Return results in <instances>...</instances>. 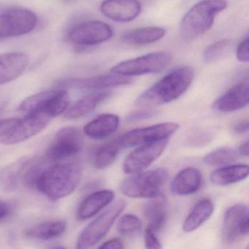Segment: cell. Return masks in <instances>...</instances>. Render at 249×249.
I'll return each instance as SVG.
<instances>
[{
  "mask_svg": "<svg viewBox=\"0 0 249 249\" xmlns=\"http://www.w3.org/2000/svg\"><path fill=\"white\" fill-rule=\"evenodd\" d=\"M82 167L78 162L58 161L49 167H42L35 189L51 200L66 197L72 193L81 181Z\"/></svg>",
  "mask_w": 249,
  "mask_h": 249,
  "instance_id": "6da1fadb",
  "label": "cell"
},
{
  "mask_svg": "<svg viewBox=\"0 0 249 249\" xmlns=\"http://www.w3.org/2000/svg\"><path fill=\"white\" fill-rule=\"evenodd\" d=\"M194 78L195 71L191 67L176 68L142 92L135 105L148 108L171 103L186 92Z\"/></svg>",
  "mask_w": 249,
  "mask_h": 249,
  "instance_id": "7a4b0ae2",
  "label": "cell"
},
{
  "mask_svg": "<svg viewBox=\"0 0 249 249\" xmlns=\"http://www.w3.org/2000/svg\"><path fill=\"white\" fill-rule=\"evenodd\" d=\"M227 7L225 0H202L182 18L180 36L184 40H190L205 34L212 27L215 17Z\"/></svg>",
  "mask_w": 249,
  "mask_h": 249,
  "instance_id": "3957f363",
  "label": "cell"
},
{
  "mask_svg": "<svg viewBox=\"0 0 249 249\" xmlns=\"http://www.w3.org/2000/svg\"><path fill=\"white\" fill-rule=\"evenodd\" d=\"M168 178V171L164 168L132 174L120 185L124 195L131 198H151L160 194Z\"/></svg>",
  "mask_w": 249,
  "mask_h": 249,
  "instance_id": "277c9868",
  "label": "cell"
},
{
  "mask_svg": "<svg viewBox=\"0 0 249 249\" xmlns=\"http://www.w3.org/2000/svg\"><path fill=\"white\" fill-rule=\"evenodd\" d=\"M69 93L56 88L33 94L24 100L18 107L20 113L43 112L53 119L66 111L69 106Z\"/></svg>",
  "mask_w": 249,
  "mask_h": 249,
  "instance_id": "5b68a950",
  "label": "cell"
},
{
  "mask_svg": "<svg viewBox=\"0 0 249 249\" xmlns=\"http://www.w3.org/2000/svg\"><path fill=\"white\" fill-rule=\"evenodd\" d=\"M126 207V202L122 199L112 204L104 213L91 221L84 229L77 241L78 249H89L101 241L106 237Z\"/></svg>",
  "mask_w": 249,
  "mask_h": 249,
  "instance_id": "8992f818",
  "label": "cell"
},
{
  "mask_svg": "<svg viewBox=\"0 0 249 249\" xmlns=\"http://www.w3.org/2000/svg\"><path fill=\"white\" fill-rule=\"evenodd\" d=\"M171 60V55L167 52H154L120 62L115 65L110 72L130 78L157 73L166 69Z\"/></svg>",
  "mask_w": 249,
  "mask_h": 249,
  "instance_id": "52a82bcc",
  "label": "cell"
},
{
  "mask_svg": "<svg viewBox=\"0 0 249 249\" xmlns=\"http://www.w3.org/2000/svg\"><path fill=\"white\" fill-rule=\"evenodd\" d=\"M37 17L24 8H11L0 12V40L24 36L37 27Z\"/></svg>",
  "mask_w": 249,
  "mask_h": 249,
  "instance_id": "ba28073f",
  "label": "cell"
},
{
  "mask_svg": "<svg viewBox=\"0 0 249 249\" xmlns=\"http://www.w3.org/2000/svg\"><path fill=\"white\" fill-rule=\"evenodd\" d=\"M52 118L43 112L27 113L18 119L15 125L1 138L3 145H16L27 141L43 131L50 123Z\"/></svg>",
  "mask_w": 249,
  "mask_h": 249,
  "instance_id": "9c48e42d",
  "label": "cell"
},
{
  "mask_svg": "<svg viewBox=\"0 0 249 249\" xmlns=\"http://www.w3.org/2000/svg\"><path fill=\"white\" fill-rule=\"evenodd\" d=\"M83 139L81 132L74 126L62 128L55 135L53 142L46 152L47 160L62 161L78 155L82 151Z\"/></svg>",
  "mask_w": 249,
  "mask_h": 249,
  "instance_id": "30bf717a",
  "label": "cell"
},
{
  "mask_svg": "<svg viewBox=\"0 0 249 249\" xmlns=\"http://www.w3.org/2000/svg\"><path fill=\"white\" fill-rule=\"evenodd\" d=\"M179 129V125L173 122L158 124L146 127L132 129L117 138L122 149L148 142L168 139Z\"/></svg>",
  "mask_w": 249,
  "mask_h": 249,
  "instance_id": "8fae6325",
  "label": "cell"
},
{
  "mask_svg": "<svg viewBox=\"0 0 249 249\" xmlns=\"http://www.w3.org/2000/svg\"><path fill=\"white\" fill-rule=\"evenodd\" d=\"M113 35V30L106 23L89 21L75 26L68 34V40L78 46H94L110 40Z\"/></svg>",
  "mask_w": 249,
  "mask_h": 249,
  "instance_id": "7c38bea8",
  "label": "cell"
},
{
  "mask_svg": "<svg viewBox=\"0 0 249 249\" xmlns=\"http://www.w3.org/2000/svg\"><path fill=\"white\" fill-rule=\"evenodd\" d=\"M167 139L140 145L128 155L124 162L123 170L127 174L140 173L149 167L164 152Z\"/></svg>",
  "mask_w": 249,
  "mask_h": 249,
  "instance_id": "4fadbf2b",
  "label": "cell"
},
{
  "mask_svg": "<svg viewBox=\"0 0 249 249\" xmlns=\"http://www.w3.org/2000/svg\"><path fill=\"white\" fill-rule=\"evenodd\" d=\"M249 209L245 204H237L227 210L223 219L222 238L226 243H234L249 234Z\"/></svg>",
  "mask_w": 249,
  "mask_h": 249,
  "instance_id": "5bb4252c",
  "label": "cell"
},
{
  "mask_svg": "<svg viewBox=\"0 0 249 249\" xmlns=\"http://www.w3.org/2000/svg\"><path fill=\"white\" fill-rule=\"evenodd\" d=\"M132 82L130 77L112 73L83 78H69L56 84V88L100 90L112 87L128 85Z\"/></svg>",
  "mask_w": 249,
  "mask_h": 249,
  "instance_id": "9a60e30c",
  "label": "cell"
},
{
  "mask_svg": "<svg viewBox=\"0 0 249 249\" xmlns=\"http://www.w3.org/2000/svg\"><path fill=\"white\" fill-rule=\"evenodd\" d=\"M142 9L138 0H105L100 10L105 17L116 22H129L140 15Z\"/></svg>",
  "mask_w": 249,
  "mask_h": 249,
  "instance_id": "2e32d148",
  "label": "cell"
},
{
  "mask_svg": "<svg viewBox=\"0 0 249 249\" xmlns=\"http://www.w3.org/2000/svg\"><path fill=\"white\" fill-rule=\"evenodd\" d=\"M249 84L241 83L231 87L213 105V108L221 113H231L244 108L249 104Z\"/></svg>",
  "mask_w": 249,
  "mask_h": 249,
  "instance_id": "e0dca14e",
  "label": "cell"
},
{
  "mask_svg": "<svg viewBox=\"0 0 249 249\" xmlns=\"http://www.w3.org/2000/svg\"><path fill=\"white\" fill-rule=\"evenodd\" d=\"M29 57L19 52L0 54V85L19 78L27 69Z\"/></svg>",
  "mask_w": 249,
  "mask_h": 249,
  "instance_id": "ac0fdd59",
  "label": "cell"
},
{
  "mask_svg": "<svg viewBox=\"0 0 249 249\" xmlns=\"http://www.w3.org/2000/svg\"><path fill=\"white\" fill-rule=\"evenodd\" d=\"M202 185V175L197 169L187 167L180 170L172 180L170 190L180 196L193 195Z\"/></svg>",
  "mask_w": 249,
  "mask_h": 249,
  "instance_id": "d6986e66",
  "label": "cell"
},
{
  "mask_svg": "<svg viewBox=\"0 0 249 249\" xmlns=\"http://www.w3.org/2000/svg\"><path fill=\"white\" fill-rule=\"evenodd\" d=\"M144 206L143 213L148 221V228L155 233L162 230L167 218V199L161 194L150 198Z\"/></svg>",
  "mask_w": 249,
  "mask_h": 249,
  "instance_id": "ffe728a7",
  "label": "cell"
},
{
  "mask_svg": "<svg viewBox=\"0 0 249 249\" xmlns=\"http://www.w3.org/2000/svg\"><path fill=\"white\" fill-rule=\"evenodd\" d=\"M31 160L22 158L0 170V188L7 192H15L24 180V173Z\"/></svg>",
  "mask_w": 249,
  "mask_h": 249,
  "instance_id": "44dd1931",
  "label": "cell"
},
{
  "mask_svg": "<svg viewBox=\"0 0 249 249\" xmlns=\"http://www.w3.org/2000/svg\"><path fill=\"white\" fill-rule=\"evenodd\" d=\"M119 116L115 114H102L87 124L84 133L94 140H103L113 135L119 126Z\"/></svg>",
  "mask_w": 249,
  "mask_h": 249,
  "instance_id": "7402d4cb",
  "label": "cell"
},
{
  "mask_svg": "<svg viewBox=\"0 0 249 249\" xmlns=\"http://www.w3.org/2000/svg\"><path fill=\"white\" fill-rule=\"evenodd\" d=\"M114 199V193L110 190H101L89 195L78 208L77 218L86 220L95 215L104 209Z\"/></svg>",
  "mask_w": 249,
  "mask_h": 249,
  "instance_id": "603a6c76",
  "label": "cell"
},
{
  "mask_svg": "<svg viewBox=\"0 0 249 249\" xmlns=\"http://www.w3.org/2000/svg\"><path fill=\"white\" fill-rule=\"evenodd\" d=\"M249 173V167L246 164L226 166L211 173V181L216 186H228L245 180Z\"/></svg>",
  "mask_w": 249,
  "mask_h": 249,
  "instance_id": "cb8c5ba5",
  "label": "cell"
},
{
  "mask_svg": "<svg viewBox=\"0 0 249 249\" xmlns=\"http://www.w3.org/2000/svg\"><path fill=\"white\" fill-rule=\"evenodd\" d=\"M213 211V203L211 199L199 200L185 219L183 225V231L185 232H192L197 230L209 219Z\"/></svg>",
  "mask_w": 249,
  "mask_h": 249,
  "instance_id": "d4e9b609",
  "label": "cell"
},
{
  "mask_svg": "<svg viewBox=\"0 0 249 249\" xmlns=\"http://www.w3.org/2000/svg\"><path fill=\"white\" fill-rule=\"evenodd\" d=\"M110 94L106 91H98L88 94L80 99L75 104L65 112V118L75 119L91 113L102 102L109 97Z\"/></svg>",
  "mask_w": 249,
  "mask_h": 249,
  "instance_id": "484cf974",
  "label": "cell"
},
{
  "mask_svg": "<svg viewBox=\"0 0 249 249\" xmlns=\"http://www.w3.org/2000/svg\"><path fill=\"white\" fill-rule=\"evenodd\" d=\"M165 34L166 30L161 27H142L125 33L122 40L127 44L142 46L161 40Z\"/></svg>",
  "mask_w": 249,
  "mask_h": 249,
  "instance_id": "4316f807",
  "label": "cell"
},
{
  "mask_svg": "<svg viewBox=\"0 0 249 249\" xmlns=\"http://www.w3.org/2000/svg\"><path fill=\"white\" fill-rule=\"evenodd\" d=\"M66 229L67 223L62 220L44 221L29 228L25 235L31 239L51 240L62 235Z\"/></svg>",
  "mask_w": 249,
  "mask_h": 249,
  "instance_id": "83f0119b",
  "label": "cell"
},
{
  "mask_svg": "<svg viewBox=\"0 0 249 249\" xmlns=\"http://www.w3.org/2000/svg\"><path fill=\"white\" fill-rule=\"evenodd\" d=\"M122 149L117 139L102 145L94 154V166L95 168L103 170L111 165Z\"/></svg>",
  "mask_w": 249,
  "mask_h": 249,
  "instance_id": "f1b7e54d",
  "label": "cell"
},
{
  "mask_svg": "<svg viewBox=\"0 0 249 249\" xmlns=\"http://www.w3.org/2000/svg\"><path fill=\"white\" fill-rule=\"evenodd\" d=\"M238 158V153L230 148H221L209 153L204 157L203 161L209 166L227 165L234 162Z\"/></svg>",
  "mask_w": 249,
  "mask_h": 249,
  "instance_id": "f546056e",
  "label": "cell"
},
{
  "mask_svg": "<svg viewBox=\"0 0 249 249\" xmlns=\"http://www.w3.org/2000/svg\"><path fill=\"white\" fill-rule=\"evenodd\" d=\"M117 229L121 235L128 238H133L141 234L142 221L136 215L127 213L119 220Z\"/></svg>",
  "mask_w": 249,
  "mask_h": 249,
  "instance_id": "4dcf8cb0",
  "label": "cell"
},
{
  "mask_svg": "<svg viewBox=\"0 0 249 249\" xmlns=\"http://www.w3.org/2000/svg\"><path fill=\"white\" fill-rule=\"evenodd\" d=\"M232 48L231 40H222L208 46L204 52L203 61L207 64L213 63L226 56Z\"/></svg>",
  "mask_w": 249,
  "mask_h": 249,
  "instance_id": "1f68e13d",
  "label": "cell"
},
{
  "mask_svg": "<svg viewBox=\"0 0 249 249\" xmlns=\"http://www.w3.org/2000/svg\"><path fill=\"white\" fill-rule=\"evenodd\" d=\"M157 115V111L151 109H143L134 112L132 114L129 115L127 117L128 122H139L141 120L151 119Z\"/></svg>",
  "mask_w": 249,
  "mask_h": 249,
  "instance_id": "d6a6232c",
  "label": "cell"
},
{
  "mask_svg": "<svg viewBox=\"0 0 249 249\" xmlns=\"http://www.w3.org/2000/svg\"><path fill=\"white\" fill-rule=\"evenodd\" d=\"M145 245L147 249H160L161 243L157 238V233L154 232L150 228H147L145 231Z\"/></svg>",
  "mask_w": 249,
  "mask_h": 249,
  "instance_id": "836d02e7",
  "label": "cell"
},
{
  "mask_svg": "<svg viewBox=\"0 0 249 249\" xmlns=\"http://www.w3.org/2000/svg\"><path fill=\"white\" fill-rule=\"evenodd\" d=\"M249 37H246L243 41L240 42L237 48V59L241 62H248L249 60Z\"/></svg>",
  "mask_w": 249,
  "mask_h": 249,
  "instance_id": "e575fe53",
  "label": "cell"
},
{
  "mask_svg": "<svg viewBox=\"0 0 249 249\" xmlns=\"http://www.w3.org/2000/svg\"><path fill=\"white\" fill-rule=\"evenodd\" d=\"M13 209L11 203L0 199V221L8 218L12 214Z\"/></svg>",
  "mask_w": 249,
  "mask_h": 249,
  "instance_id": "d590c367",
  "label": "cell"
},
{
  "mask_svg": "<svg viewBox=\"0 0 249 249\" xmlns=\"http://www.w3.org/2000/svg\"><path fill=\"white\" fill-rule=\"evenodd\" d=\"M17 119H7L0 120V138L5 135L18 122Z\"/></svg>",
  "mask_w": 249,
  "mask_h": 249,
  "instance_id": "8d00e7d4",
  "label": "cell"
},
{
  "mask_svg": "<svg viewBox=\"0 0 249 249\" xmlns=\"http://www.w3.org/2000/svg\"><path fill=\"white\" fill-rule=\"evenodd\" d=\"M100 249H124V245L123 241L119 238H113L111 240H107L100 246Z\"/></svg>",
  "mask_w": 249,
  "mask_h": 249,
  "instance_id": "74e56055",
  "label": "cell"
},
{
  "mask_svg": "<svg viewBox=\"0 0 249 249\" xmlns=\"http://www.w3.org/2000/svg\"><path fill=\"white\" fill-rule=\"evenodd\" d=\"M249 126V121H241V122H238V123L234 125V127H233V131L236 134L241 135V134H245L248 132Z\"/></svg>",
  "mask_w": 249,
  "mask_h": 249,
  "instance_id": "f35d334b",
  "label": "cell"
},
{
  "mask_svg": "<svg viewBox=\"0 0 249 249\" xmlns=\"http://www.w3.org/2000/svg\"><path fill=\"white\" fill-rule=\"evenodd\" d=\"M239 154L244 157H249V141L243 142L240 148H239Z\"/></svg>",
  "mask_w": 249,
  "mask_h": 249,
  "instance_id": "ab89813d",
  "label": "cell"
}]
</instances>
